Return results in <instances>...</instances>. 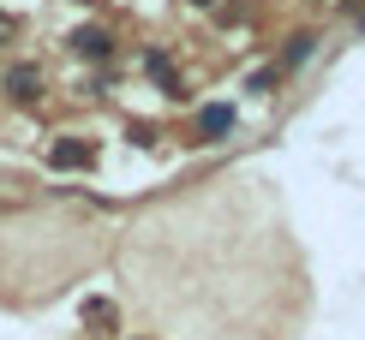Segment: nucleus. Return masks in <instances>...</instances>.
<instances>
[{"mask_svg": "<svg viewBox=\"0 0 365 340\" xmlns=\"http://www.w3.org/2000/svg\"><path fill=\"white\" fill-rule=\"evenodd\" d=\"M84 317L96 322V334H114V304H108V299H90V304H84Z\"/></svg>", "mask_w": 365, "mask_h": 340, "instance_id": "6", "label": "nucleus"}, {"mask_svg": "<svg viewBox=\"0 0 365 340\" xmlns=\"http://www.w3.org/2000/svg\"><path fill=\"white\" fill-rule=\"evenodd\" d=\"M312 42H317V36H294V42H287V66H299V60L312 54Z\"/></svg>", "mask_w": 365, "mask_h": 340, "instance_id": "7", "label": "nucleus"}, {"mask_svg": "<svg viewBox=\"0 0 365 340\" xmlns=\"http://www.w3.org/2000/svg\"><path fill=\"white\" fill-rule=\"evenodd\" d=\"M197 132H204V137H222V132H234V107H204Z\"/></svg>", "mask_w": 365, "mask_h": 340, "instance_id": "5", "label": "nucleus"}, {"mask_svg": "<svg viewBox=\"0 0 365 340\" xmlns=\"http://www.w3.org/2000/svg\"><path fill=\"white\" fill-rule=\"evenodd\" d=\"M48 161L54 167H90V144H54Z\"/></svg>", "mask_w": 365, "mask_h": 340, "instance_id": "4", "label": "nucleus"}, {"mask_svg": "<svg viewBox=\"0 0 365 340\" xmlns=\"http://www.w3.org/2000/svg\"><path fill=\"white\" fill-rule=\"evenodd\" d=\"M192 6H216V0H192Z\"/></svg>", "mask_w": 365, "mask_h": 340, "instance_id": "9", "label": "nucleus"}, {"mask_svg": "<svg viewBox=\"0 0 365 340\" xmlns=\"http://www.w3.org/2000/svg\"><path fill=\"white\" fill-rule=\"evenodd\" d=\"M6 96H12V102H24V107L36 102V96H42V78H36V66H12V72H6Z\"/></svg>", "mask_w": 365, "mask_h": 340, "instance_id": "2", "label": "nucleus"}, {"mask_svg": "<svg viewBox=\"0 0 365 340\" xmlns=\"http://www.w3.org/2000/svg\"><path fill=\"white\" fill-rule=\"evenodd\" d=\"M144 66H150V78L168 90V96H186V90H180V78H174V66H168V54H156V48H150V54H144Z\"/></svg>", "mask_w": 365, "mask_h": 340, "instance_id": "3", "label": "nucleus"}, {"mask_svg": "<svg viewBox=\"0 0 365 340\" xmlns=\"http://www.w3.org/2000/svg\"><path fill=\"white\" fill-rule=\"evenodd\" d=\"M72 48H78L84 60H108L114 54V36L102 24H84V30H72Z\"/></svg>", "mask_w": 365, "mask_h": 340, "instance_id": "1", "label": "nucleus"}, {"mask_svg": "<svg viewBox=\"0 0 365 340\" xmlns=\"http://www.w3.org/2000/svg\"><path fill=\"white\" fill-rule=\"evenodd\" d=\"M19 36V18H6V12H0V42H12Z\"/></svg>", "mask_w": 365, "mask_h": 340, "instance_id": "8", "label": "nucleus"}]
</instances>
